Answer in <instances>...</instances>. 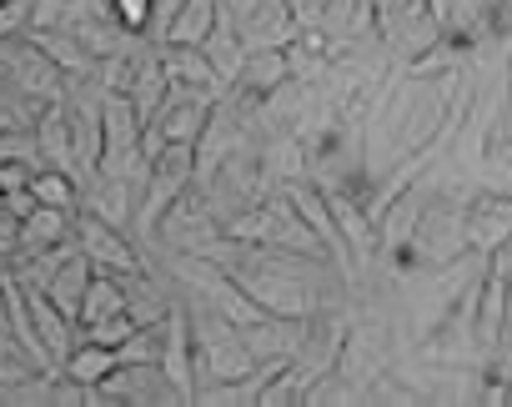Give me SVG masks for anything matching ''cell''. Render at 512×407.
Wrapping results in <instances>:
<instances>
[{"mask_svg": "<svg viewBox=\"0 0 512 407\" xmlns=\"http://www.w3.org/2000/svg\"><path fill=\"white\" fill-rule=\"evenodd\" d=\"M191 307V342H196V387L206 382H236L256 367L246 337L236 322H226L221 312L201 307V302H186Z\"/></svg>", "mask_w": 512, "mask_h": 407, "instance_id": "cell-1", "label": "cell"}, {"mask_svg": "<svg viewBox=\"0 0 512 407\" xmlns=\"http://www.w3.org/2000/svg\"><path fill=\"white\" fill-rule=\"evenodd\" d=\"M76 242H81V252L91 257V267H101V272H141L146 267V257H141V247L131 242V232H121V227H111V222H101L96 212H76Z\"/></svg>", "mask_w": 512, "mask_h": 407, "instance_id": "cell-2", "label": "cell"}, {"mask_svg": "<svg viewBox=\"0 0 512 407\" xmlns=\"http://www.w3.org/2000/svg\"><path fill=\"white\" fill-rule=\"evenodd\" d=\"M161 372L176 382V392L191 402L196 397V342H191V307L171 302L161 317Z\"/></svg>", "mask_w": 512, "mask_h": 407, "instance_id": "cell-3", "label": "cell"}, {"mask_svg": "<svg viewBox=\"0 0 512 407\" xmlns=\"http://www.w3.org/2000/svg\"><path fill=\"white\" fill-rule=\"evenodd\" d=\"M507 237H512V191L477 186L467 196V247L492 257Z\"/></svg>", "mask_w": 512, "mask_h": 407, "instance_id": "cell-4", "label": "cell"}, {"mask_svg": "<svg viewBox=\"0 0 512 407\" xmlns=\"http://www.w3.org/2000/svg\"><path fill=\"white\" fill-rule=\"evenodd\" d=\"M507 327H512V287H507V277H502L497 267H487L482 292H477V342H482L487 362L502 352Z\"/></svg>", "mask_w": 512, "mask_h": 407, "instance_id": "cell-5", "label": "cell"}, {"mask_svg": "<svg viewBox=\"0 0 512 407\" xmlns=\"http://www.w3.org/2000/svg\"><path fill=\"white\" fill-rule=\"evenodd\" d=\"M302 332H307V317H262V322L241 327L251 357H256V362H272V367L297 362V352H302Z\"/></svg>", "mask_w": 512, "mask_h": 407, "instance_id": "cell-6", "label": "cell"}, {"mask_svg": "<svg viewBox=\"0 0 512 407\" xmlns=\"http://www.w3.org/2000/svg\"><path fill=\"white\" fill-rule=\"evenodd\" d=\"M236 26H241L246 51H287L302 36V26L287 11V0H262V6H256L251 16H241Z\"/></svg>", "mask_w": 512, "mask_h": 407, "instance_id": "cell-7", "label": "cell"}, {"mask_svg": "<svg viewBox=\"0 0 512 407\" xmlns=\"http://www.w3.org/2000/svg\"><path fill=\"white\" fill-rule=\"evenodd\" d=\"M161 66H166V76H171L176 91H191V96H206V101H221L226 96V86L211 71V61H206L201 46H161Z\"/></svg>", "mask_w": 512, "mask_h": 407, "instance_id": "cell-8", "label": "cell"}, {"mask_svg": "<svg viewBox=\"0 0 512 407\" xmlns=\"http://www.w3.org/2000/svg\"><path fill=\"white\" fill-rule=\"evenodd\" d=\"M36 151H41V166H56V171H71L81 181V166H76V141H71V116H66V101H51L41 106L36 116Z\"/></svg>", "mask_w": 512, "mask_h": 407, "instance_id": "cell-9", "label": "cell"}, {"mask_svg": "<svg viewBox=\"0 0 512 407\" xmlns=\"http://www.w3.org/2000/svg\"><path fill=\"white\" fill-rule=\"evenodd\" d=\"M26 287V282H21ZM26 302H31V317H36V332H41V342H46V352H51V362L61 367L66 357H71V347L81 342V327L41 292V287H26Z\"/></svg>", "mask_w": 512, "mask_h": 407, "instance_id": "cell-10", "label": "cell"}, {"mask_svg": "<svg viewBox=\"0 0 512 407\" xmlns=\"http://www.w3.org/2000/svg\"><path fill=\"white\" fill-rule=\"evenodd\" d=\"M201 51H206L211 71L221 76V86H231V81L241 76V66H246V41H241V26H236V16H231L226 6H221V16H216L211 36L201 41Z\"/></svg>", "mask_w": 512, "mask_h": 407, "instance_id": "cell-11", "label": "cell"}, {"mask_svg": "<svg viewBox=\"0 0 512 407\" xmlns=\"http://www.w3.org/2000/svg\"><path fill=\"white\" fill-rule=\"evenodd\" d=\"M126 96H131L136 116L151 126V121H156V111H161V106H166V96H171V76H166V66H161V46H151V51L136 61V76H131Z\"/></svg>", "mask_w": 512, "mask_h": 407, "instance_id": "cell-12", "label": "cell"}, {"mask_svg": "<svg viewBox=\"0 0 512 407\" xmlns=\"http://www.w3.org/2000/svg\"><path fill=\"white\" fill-rule=\"evenodd\" d=\"M91 277H96V267H91V257L76 247V252H71V257L56 267V277H51L41 292H46V297H51V302H56V307H61V312L76 322V327H81V302H86V287H91Z\"/></svg>", "mask_w": 512, "mask_h": 407, "instance_id": "cell-13", "label": "cell"}, {"mask_svg": "<svg viewBox=\"0 0 512 407\" xmlns=\"http://www.w3.org/2000/svg\"><path fill=\"white\" fill-rule=\"evenodd\" d=\"M26 41L31 46H41L61 71H66V81H81V76H96V56L81 46V36H71V31H61V26H46V31H26Z\"/></svg>", "mask_w": 512, "mask_h": 407, "instance_id": "cell-14", "label": "cell"}, {"mask_svg": "<svg viewBox=\"0 0 512 407\" xmlns=\"http://www.w3.org/2000/svg\"><path fill=\"white\" fill-rule=\"evenodd\" d=\"M282 81H292L287 51H246V66H241V76H236L231 86L246 91V96H256V101H267ZM231 86H226V91H231Z\"/></svg>", "mask_w": 512, "mask_h": 407, "instance_id": "cell-15", "label": "cell"}, {"mask_svg": "<svg viewBox=\"0 0 512 407\" xmlns=\"http://www.w3.org/2000/svg\"><path fill=\"white\" fill-rule=\"evenodd\" d=\"M76 237V212H61V207H36L26 222H21V247L16 257H31V252H46L56 242Z\"/></svg>", "mask_w": 512, "mask_h": 407, "instance_id": "cell-16", "label": "cell"}, {"mask_svg": "<svg viewBox=\"0 0 512 407\" xmlns=\"http://www.w3.org/2000/svg\"><path fill=\"white\" fill-rule=\"evenodd\" d=\"M121 367V357H116V347H106V342H91V337H81L76 347H71V357L61 362V377H71L76 387H101L111 372Z\"/></svg>", "mask_w": 512, "mask_h": 407, "instance_id": "cell-17", "label": "cell"}, {"mask_svg": "<svg viewBox=\"0 0 512 407\" xmlns=\"http://www.w3.org/2000/svg\"><path fill=\"white\" fill-rule=\"evenodd\" d=\"M116 312H126V282H121V272H101V267H96V277H91V287H86V302H81V327L106 322V317H116Z\"/></svg>", "mask_w": 512, "mask_h": 407, "instance_id": "cell-18", "label": "cell"}, {"mask_svg": "<svg viewBox=\"0 0 512 407\" xmlns=\"http://www.w3.org/2000/svg\"><path fill=\"white\" fill-rule=\"evenodd\" d=\"M216 16H221V0H186L176 26H171V36H166V46H201L211 36Z\"/></svg>", "mask_w": 512, "mask_h": 407, "instance_id": "cell-19", "label": "cell"}, {"mask_svg": "<svg viewBox=\"0 0 512 407\" xmlns=\"http://www.w3.org/2000/svg\"><path fill=\"white\" fill-rule=\"evenodd\" d=\"M31 191L41 207H61V212H81V181L71 171H56V166H41L31 176Z\"/></svg>", "mask_w": 512, "mask_h": 407, "instance_id": "cell-20", "label": "cell"}, {"mask_svg": "<svg viewBox=\"0 0 512 407\" xmlns=\"http://www.w3.org/2000/svg\"><path fill=\"white\" fill-rule=\"evenodd\" d=\"M141 322L131 317V312H116V317H106V322H91V327H81V337H91V342H106V347H121L131 332H136Z\"/></svg>", "mask_w": 512, "mask_h": 407, "instance_id": "cell-21", "label": "cell"}, {"mask_svg": "<svg viewBox=\"0 0 512 407\" xmlns=\"http://www.w3.org/2000/svg\"><path fill=\"white\" fill-rule=\"evenodd\" d=\"M31 11L36 0H0V41H16L31 31Z\"/></svg>", "mask_w": 512, "mask_h": 407, "instance_id": "cell-22", "label": "cell"}, {"mask_svg": "<svg viewBox=\"0 0 512 407\" xmlns=\"http://www.w3.org/2000/svg\"><path fill=\"white\" fill-rule=\"evenodd\" d=\"M181 6H186V0H151V21H146V41H151V46H166V36H171Z\"/></svg>", "mask_w": 512, "mask_h": 407, "instance_id": "cell-23", "label": "cell"}, {"mask_svg": "<svg viewBox=\"0 0 512 407\" xmlns=\"http://www.w3.org/2000/svg\"><path fill=\"white\" fill-rule=\"evenodd\" d=\"M6 161H36L41 166L36 131H0V166H6Z\"/></svg>", "mask_w": 512, "mask_h": 407, "instance_id": "cell-24", "label": "cell"}, {"mask_svg": "<svg viewBox=\"0 0 512 407\" xmlns=\"http://www.w3.org/2000/svg\"><path fill=\"white\" fill-rule=\"evenodd\" d=\"M111 11H116V21H121L126 31L146 36V21H151V0H111Z\"/></svg>", "mask_w": 512, "mask_h": 407, "instance_id": "cell-25", "label": "cell"}, {"mask_svg": "<svg viewBox=\"0 0 512 407\" xmlns=\"http://www.w3.org/2000/svg\"><path fill=\"white\" fill-rule=\"evenodd\" d=\"M287 11H292V21L302 31H317L327 21V0H287Z\"/></svg>", "mask_w": 512, "mask_h": 407, "instance_id": "cell-26", "label": "cell"}, {"mask_svg": "<svg viewBox=\"0 0 512 407\" xmlns=\"http://www.w3.org/2000/svg\"><path fill=\"white\" fill-rule=\"evenodd\" d=\"M36 171H41L36 161H6V166H0V191H21V186H31Z\"/></svg>", "mask_w": 512, "mask_h": 407, "instance_id": "cell-27", "label": "cell"}, {"mask_svg": "<svg viewBox=\"0 0 512 407\" xmlns=\"http://www.w3.org/2000/svg\"><path fill=\"white\" fill-rule=\"evenodd\" d=\"M21 247V217H11L6 207H0V262H11Z\"/></svg>", "mask_w": 512, "mask_h": 407, "instance_id": "cell-28", "label": "cell"}, {"mask_svg": "<svg viewBox=\"0 0 512 407\" xmlns=\"http://www.w3.org/2000/svg\"><path fill=\"white\" fill-rule=\"evenodd\" d=\"M0 207H6L11 217H21V222H26V217L41 207V201H36V191H31V186H21V191H6V201H0Z\"/></svg>", "mask_w": 512, "mask_h": 407, "instance_id": "cell-29", "label": "cell"}, {"mask_svg": "<svg viewBox=\"0 0 512 407\" xmlns=\"http://www.w3.org/2000/svg\"><path fill=\"white\" fill-rule=\"evenodd\" d=\"M0 201H6V191H0Z\"/></svg>", "mask_w": 512, "mask_h": 407, "instance_id": "cell-30", "label": "cell"}]
</instances>
